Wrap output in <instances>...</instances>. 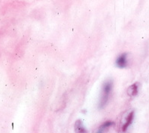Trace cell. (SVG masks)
I'll use <instances>...</instances> for the list:
<instances>
[{"mask_svg": "<svg viewBox=\"0 0 149 133\" xmlns=\"http://www.w3.org/2000/svg\"><path fill=\"white\" fill-rule=\"evenodd\" d=\"M114 122L112 121H106V122H104L102 125L99 127V129H97V131L95 133H105L108 129H109V128L111 127V126L114 125Z\"/></svg>", "mask_w": 149, "mask_h": 133, "instance_id": "obj_5", "label": "cell"}, {"mask_svg": "<svg viewBox=\"0 0 149 133\" xmlns=\"http://www.w3.org/2000/svg\"><path fill=\"white\" fill-rule=\"evenodd\" d=\"M74 132L75 133H88L81 120H78L74 123Z\"/></svg>", "mask_w": 149, "mask_h": 133, "instance_id": "obj_4", "label": "cell"}, {"mask_svg": "<svg viewBox=\"0 0 149 133\" xmlns=\"http://www.w3.org/2000/svg\"><path fill=\"white\" fill-rule=\"evenodd\" d=\"M128 55L127 53L121 54L116 60V66L119 68H125L128 65Z\"/></svg>", "mask_w": 149, "mask_h": 133, "instance_id": "obj_2", "label": "cell"}, {"mask_svg": "<svg viewBox=\"0 0 149 133\" xmlns=\"http://www.w3.org/2000/svg\"><path fill=\"white\" fill-rule=\"evenodd\" d=\"M113 88V82L111 80H107L102 85V93L100 95V100L99 103V108L103 109L109 102V98L111 96Z\"/></svg>", "mask_w": 149, "mask_h": 133, "instance_id": "obj_1", "label": "cell"}, {"mask_svg": "<svg viewBox=\"0 0 149 133\" xmlns=\"http://www.w3.org/2000/svg\"><path fill=\"white\" fill-rule=\"evenodd\" d=\"M133 119H134V111L133 110V111H131L128 114V116L126 118L125 122H124V124L122 126V131L124 132L127 130L128 127L132 124V122L133 121Z\"/></svg>", "mask_w": 149, "mask_h": 133, "instance_id": "obj_3", "label": "cell"}, {"mask_svg": "<svg viewBox=\"0 0 149 133\" xmlns=\"http://www.w3.org/2000/svg\"><path fill=\"white\" fill-rule=\"evenodd\" d=\"M139 91L138 83H134L131 85L127 89V95L130 97H134L137 95Z\"/></svg>", "mask_w": 149, "mask_h": 133, "instance_id": "obj_6", "label": "cell"}]
</instances>
